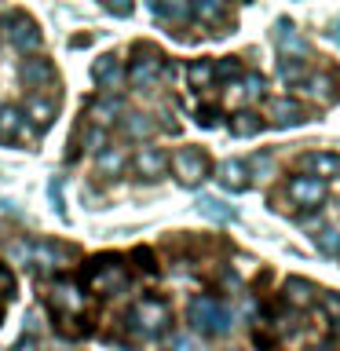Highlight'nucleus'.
<instances>
[{
    "instance_id": "1",
    "label": "nucleus",
    "mask_w": 340,
    "mask_h": 351,
    "mask_svg": "<svg viewBox=\"0 0 340 351\" xmlns=\"http://www.w3.org/2000/svg\"><path fill=\"white\" fill-rule=\"evenodd\" d=\"M186 318H191V326L205 337H223V333H230V326H234L230 307L223 300H216V296H194L191 307H186Z\"/></svg>"
},
{
    "instance_id": "2",
    "label": "nucleus",
    "mask_w": 340,
    "mask_h": 351,
    "mask_svg": "<svg viewBox=\"0 0 340 351\" xmlns=\"http://www.w3.org/2000/svg\"><path fill=\"white\" fill-rule=\"evenodd\" d=\"M128 318H132V329H136L139 337H158V333H165V326H169V307H165V300H158V296H143V300H136Z\"/></svg>"
},
{
    "instance_id": "3",
    "label": "nucleus",
    "mask_w": 340,
    "mask_h": 351,
    "mask_svg": "<svg viewBox=\"0 0 340 351\" xmlns=\"http://www.w3.org/2000/svg\"><path fill=\"white\" fill-rule=\"evenodd\" d=\"M172 172L180 176L183 186H197L208 176V158L197 147H183L172 154Z\"/></svg>"
},
{
    "instance_id": "4",
    "label": "nucleus",
    "mask_w": 340,
    "mask_h": 351,
    "mask_svg": "<svg viewBox=\"0 0 340 351\" xmlns=\"http://www.w3.org/2000/svg\"><path fill=\"white\" fill-rule=\"evenodd\" d=\"M4 37L15 44L19 51L40 48V29H37V22H33L29 15H22V11H11V15H4Z\"/></svg>"
},
{
    "instance_id": "5",
    "label": "nucleus",
    "mask_w": 340,
    "mask_h": 351,
    "mask_svg": "<svg viewBox=\"0 0 340 351\" xmlns=\"http://www.w3.org/2000/svg\"><path fill=\"white\" fill-rule=\"evenodd\" d=\"M285 194H289V202L296 208H318L326 202V183L322 180H311V176H293L289 186H285Z\"/></svg>"
},
{
    "instance_id": "6",
    "label": "nucleus",
    "mask_w": 340,
    "mask_h": 351,
    "mask_svg": "<svg viewBox=\"0 0 340 351\" xmlns=\"http://www.w3.org/2000/svg\"><path fill=\"white\" fill-rule=\"evenodd\" d=\"M161 70H165L161 55H158V51H150V48H139V55H136V59H132V66H128V84L150 88V84H158Z\"/></svg>"
},
{
    "instance_id": "7",
    "label": "nucleus",
    "mask_w": 340,
    "mask_h": 351,
    "mask_svg": "<svg viewBox=\"0 0 340 351\" xmlns=\"http://www.w3.org/2000/svg\"><path fill=\"white\" fill-rule=\"evenodd\" d=\"M26 252H29L33 271H40V274H51V271H59V267H66V263L73 260V249L55 245V241H40V245H33Z\"/></svg>"
},
{
    "instance_id": "8",
    "label": "nucleus",
    "mask_w": 340,
    "mask_h": 351,
    "mask_svg": "<svg viewBox=\"0 0 340 351\" xmlns=\"http://www.w3.org/2000/svg\"><path fill=\"white\" fill-rule=\"evenodd\" d=\"M88 282H92L95 293H117L121 285L128 282V271H125V263H117V260H103V263L95 260V267H92V274H88Z\"/></svg>"
},
{
    "instance_id": "9",
    "label": "nucleus",
    "mask_w": 340,
    "mask_h": 351,
    "mask_svg": "<svg viewBox=\"0 0 340 351\" xmlns=\"http://www.w3.org/2000/svg\"><path fill=\"white\" fill-rule=\"evenodd\" d=\"M48 304L59 315H77V311H84V293L77 282H55L48 293Z\"/></svg>"
},
{
    "instance_id": "10",
    "label": "nucleus",
    "mask_w": 340,
    "mask_h": 351,
    "mask_svg": "<svg viewBox=\"0 0 340 351\" xmlns=\"http://www.w3.org/2000/svg\"><path fill=\"white\" fill-rule=\"evenodd\" d=\"M300 169L304 176H311V180H329V176H340V154H326V150H311L300 158Z\"/></svg>"
},
{
    "instance_id": "11",
    "label": "nucleus",
    "mask_w": 340,
    "mask_h": 351,
    "mask_svg": "<svg viewBox=\"0 0 340 351\" xmlns=\"http://www.w3.org/2000/svg\"><path fill=\"white\" fill-rule=\"evenodd\" d=\"M267 117H271V125H278V128H289V125H304V106L296 103V99L289 95H278V99H271L267 103Z\"/></svg>"
},
{
    "instance_id": "12",
    "label": "nucleus",
    "mask_w": 340,
    "mask_h": 351,
    "mask_svg": "<svg viewBox=\"0 0 340 351\" xmlns=\"http://www.w3.org/2000/svg\"><path fill=\"white\" fill-rule=\"evenodd\" d=\"M132 165H136V172L143 176V180H158V176L169 169V158H165L161 147H139Z\"/></svg>"
},
{
    "instance_id": "13",
    "label": "nucleus",
    "mask_w": 340,
    "mask_h": 351,
    "mask_svg": "<svg viewBox=\"0 0 340 351\" xmlns=\"http://www.w3.org/2000/svg\"><path fill=\"white\" fill-rule=\"evenodd\" d=\"M92 77L99 81V88H106V92H117L121 81H125L121 59H117V55H103V59H95V66H92Z\"/></svg>"
},
{
    "instance_id": "14",
    "label": "nucleus",
    "mask_w": 340,
    "mask_h": 351,
    "mask_svg": "<svg viewBox=\"0 0 340 351\" xmlns=\"http://www.w3.org/2000/svg\"><path fill=\"white\" fill-rule=\"evenodd\" d=\"M216 176H219V183H223L227 191H234V194L249 186V165H245V161H238V158L223 161V165L216 169Z\"/></svg>"
},
{
    "instance_id": "15",
    "label": "nucleus",
    "mask_w": 340,
    "mask_h": 351,
    "mask_svg": "<svg viewBox=\"0 0 340 351\" xmlns=\"http://www.w3.org/2000/svg\"><path fill=\"white\" fill-rule=\"evenodd\" d=\"M274 40H278L282 51H289V59H304V55H307V40L293 29V22H278V29H274Z\"/></svg>"
},
{
    "instance_id": "16",
    "label": "nucleus",
    "mask_w": 340,
    "mask_h": 351,
    "mask_svg": "<svg viewBox=\"0 0 340 351\" xmlns=\"http://www.w3.org/2000/svg\"><path fill=\"white\" fill-rule=\"evenodd\" d=\"M318 300V289L307 278H289L285 282V304H293V307H311Z\"/></svg>"
},
{
    "instance_id": "17",
    "label": "nucleus",
    "mask_w": 340,
    "mask_h": 351,
    "mask_svg": "<svg viewBox=\"0 0 340 351\" xmlns=\"http://www.w3.org/2000/svg\"><path fill=\"white\" fill-rule=\"evenodd\" d=\"M22 81L29 88H40V84H51L55 81V70L48 59H26L22 62Z\"/></svg>"
},
{
    "instance_id": "18",
    "label": "nucleus",
    "mask_w": 340,
    "mask_h": 351,
    "mask_svg": "<svg viewBox=\"0 0 340 351\" xmlns=\"http://www.w3.org/2000/svg\"><path fill=\"white\" fill-rule=\"evenodd\" d=\"M15 136H29L26 117L15 106H0V139H15Z\"/></svg>"
},
{
    "instance_id": "19",
    "label": "nucleus",
    "mask_w": 340,
    "mask_h": 351,
    "mask_svg": "<svg viewBox=\"0 0 340 351\" xmlns=\"http://www.w3.org/2000/svg\"><path fill=\"white\" fill-rule=\"evenodd\" d=\"M117 117H125V110H121V99H99V103H92V121H95V128H106V125H114Z\"/></svg>"
},
{
    "instance_id": "20",
    "label": "nucleus",
    "mask_w": 340,
    "mask_h": 351,
    "mask_svg": "<svg viewBox=\"0 0 340 351\" xmlns=\"http://www.w3.org/2000/svg\"><path fill=\"white\" fill-rule=\"evenodd\" d=\"M186 81H191V88H208L216 81V73H212V59H197V62H191L186 66Z\"/></svg>"
},
{
    "instance_id": "21",
    "label": "nucleus",
    "mask_w": 340,
    "mask_h": 351,
    "mask_svg": "<svg viewBox=\"0 0 340 351\" xmlns=\"http://www.w3.org/2000/svg\"><path fill=\"white\" fill-rule=\"evenodd\" d=\"M260 128H263V121H260L256 114H249V110H238V114L230 117V132H234V136H241V139L256 136Z\"/></svg>"
},
{
    "instance_id": "22",
    "label": "nucleus",
    "mask_w": 340,
    "mask_h": 351,
    "mask_svg": "<svg viewBox=\"0 0 340 351\" xmlns=\"http://www.w3.org/2000/svg\"><path fill=\"white\" fill-rule=\"evenodd\" d=\"M197 213L216 219V223H230V219H234V208H227L223 202H216V197H202V202H197Z\"/></svg>"
},
{
    "instance_id": "23",
    "label": "nucleus",
    "mask_w": 340,
    "mask_h": 351,
    "mask_svg": "<svg viewBox=\"0 0 340 351\" xmlns=\"http://www.w3.org/2000/svg\"><path fill=\"white\" fill-rule=\"evenodd\" d=\"M26 110H29V121H33V125H48V121L55 117V103H51V99H40V95H29Z\"/></svg>"
},
{
    "instance_id": "24",
    "label": "nucleus",
    "mask_w": 340,
    "mask_h": 351,
    "mask_svg": "<svg viewBox=\"0 0 340 351\" xmlns=\"http://www.w3.org/2000/svg\"><path fill=\"white\" fill-rule=\"evenodd\" d=\"M238 99H241V103H256V99H263V77L260 73H245V77H241Z\"/></svg>"
},
{
    "instance_id": "25",
    "label": "nucleus",
    "mask_w": 340,
    "mask_h": 351,
    "mask_svg": "<svg viewBox=\"0 0 340 351\" xmlns=\"http://www.w3.org/2000/svg\"><path fill=\"white\" fill-rule=\"evenodd\" d=\"M315 245L326 252V256H340V230L337 227H326L315 234Z\"/></svg>"
},
{
    "instance_id": "26",
    "label": "nucleus",
    "mask_w": 340,
    "mask_h": 351,
    "mask_svg": "<svg viewBox=\"0 0 340 351\" xmlns=\"http://www.w3.org/2000/svg\"><path fill=\"white\" fill-rule=\"evenodd\" d=\"M150 11L158 19H175V22L191 19V4H183V0H180V4H165V0H158V4H150Z\"/></svg>"
},
{
    "instance_id": "27",
    "label": "nucleus",
    "mask_w": 340,
    "mask_h": 351,
    "mask_svg": "<svg viewBox=\"0 0 340 351\" xmlns=\"http://www.w3.org/2000/svg\"><path fill=\"white\" fill-rule=\"evenodd\" d=\"M125 132L132 139H143V136H150V132H154V121L147 114H128L125 117Z\"/></svg>"
},
{
    "instance_id": "28",
    "label": "nucleus",
    "mask_w": 340,
    "mask_h": 351,
    "mask_svg": "<svg viewBox=\"0 0 340 351\" xmlns=\"http://www.w3.org/2000/svg\"><path fill=\"white\" fill-rule=\"evenodd\" d=\"M307 92H311L315 99H333V77H329V73L307 77Z\"/></svg>"
},
{
    "instance_id": "29",
    "label": "nucleus",
    "mask_w": 340,
    "mask_h": 351,
    "mask_svg": "<svg viewBox=\"0 0 340 351\" xmlns=\"http://www.w3.org/2000/svg\"><path fill=\"white\" fill-rule=\"evenodd\" d=\"M84 150L103 154V150H106V132H103V128H88V132H84Z\"/></svg>"
},
{
    "instance_id": "30",
    "label": "nucleus",
    "mask_w": 340,
    "mask_h": 351,
    "mask_svg": "<svg viewBox=\"0 0 340 351\" xmlns=\"http://www.w3.org/2000/svg\"><path fill=\"white\" fill-rule=\"evenodd\" d=\"M278 73L285 77V81H300V77H304V62L300 59H282L278 62Z\"/></svg>"
},
{
    "instance_id": "31",
    "label": "nucleus",
    "mask_w": 340,
    "mask_h": 351,
    "mask_svg": "<svg viewBox=\"0 0 340 351\" xmlns=\"http://www.w3.org/2000/svg\"><path fill=\"white\" fill-rule=\"evenodd\" d=\"M191 15H197V19H205V22H216V19H223L227 11L219 8V4H208V0H205V4H197V8H191Z\"/></svg>"
},
{
    "instance_id": "32",
    "label": "nucleus",
    "mask_w": 340,
    "mask_h": 351,
    "mask_svg": "<svg viewBox=\"0 0 340 351\" xmlns=\"http://www.w3.org/2000/svg\"><path fill=\"white\" fill-rule=\"evenodd\" d=\"M212 73L223 77V81H230V77L241 73V66H238V59H223V62H212Z\"/></svg>"
},
{
    "instance_id": "33",
    "label": "nucleus",
    "mask_w": 340,
    "mask_h": 351,
    "mask_svg": "<svg viewBox=\"0 0 340 351\" xmlns=\"http://www.w3.org/2000/svg\"><path fill=\"white\" fill-rule=\"evenodd\" d=\"M318 296H322L326 315L333 318V322H340V296H337V293H329V289H326V293H318Z\"/></svg>"
},
{
    "instance_id": "34",
    "label": "nucleus",
    "mask_w": 340,
    "mask_h": 351,
    "mask_svg": "<svg viewBox=\"0 0 340 351\" xmlns=\"http://www.w3.org/2000/svg\"><path fill=\"white\" fill-rule=\"evenodd\" d=\"M172 351H202V344H197V337H191V333H175Z\"/></svg>"
},
{
    "instance_id": "35",
    "label": "nucleus",
    "mask_w": 340,
    "mask_h": 351,
    "mask_svg": "<svg viewBox=\"0 0 340 351\" xmlns=\"http://www.w3.org/2000/svg\"><path fill=\"white\" fill-rule=\"evenodd\" d=\"M99 165H103V169H110V172H117L121 169V154H99Z\"/></svg>"
},
{
    "instance_id": "36",
    "label": "nucleus",
    "mask_w": 340,
    "mask_h": 351,
    "mask_svg": "<svg viewBox=\"0 0 340 351\" xmlns=\"http://www.w3.org/2000/svg\"><path fill=\"white\" fill-rule=\"evenodd\" d=\"M252 169H256V172H267V169H271V158H267V154H260V158H252Z\"/></svg>"
},
{
    "instance_id": "37",
    "label": "nucleus",
    "mask_w": 340,
    "mask_h": 351,
    "mask_svg": "<svg viewBox=\"0 0 340 351\" xmlns=\"http://www.w3.org/2000/svg\"><path fill=\"white\" fill-rule=\"evenodd\" d=\"M136 260H139V267H143V271H154V263H150V252H147V249H139V252H136Z\"/></svg>"
},
{
    "instance_id": "38",
    "label": "nucleus",
    "mask_w": 340,
    "mask_h": 351,
    "mask_svg": "<svg viewBox=\"0 0 340 351\" xmlns=\"http://www.w3.org/2000/svg\"><path fill=\"white\" fill-rule=\"evenodd\" d=\"M197 125H216V114H212V110H202V114H197Z\"/></svg>"
},
{
    "instance_id": "39",
    "label": "nucleus",
    "mask_w": 340,
    "mask_h": 351,
    "mask_svg": "<svg viewBox=\"0 0 340 351\" xmlns=\"http://www.w3.org/2000/svg\"><path fill=\"white\" fill-rule=\"evenodd\" d=\"M4 293H11V274L0 267V296H4Z\"/></svg>"
},
{
    "instance_id": "40",
    "label": "nucleus",
    "mask_w": 340,
    "mask_h": 351,
    "mask_svg": "<svg viewBox=\"0 0 340 351\" xmlns=\"http://www.w3.org/2000/svg\"><path fill=\"white\" fill-rule=\"evenodd\" d=\"M15 351H29V340H22V344H19Z\"/></svg>"
},
{
    "instance_id": "41",
    "label": "nucleus",
    "mask_w": 340,
    "mask_h": 351,
    "mask_svg": "<svg viewBox=\"0 0 340 351\" xmlns=\"http://www.w3.org/2000/svg\"><path fill=\"white\" fill-rule=\"evenodd\" d=\"M333 40H340V22H337V26H333Z\"/></svg>"
},
{
    "instance_id": "42",
    "label": "nucleus",
    "mask_w": 340,
    "mask_h": 351,
    "mask_svg": "<svg viewBox=\"0 0 340 351\" xmlns=\"http://www.w3.org/2000/svg\"><path fill=\"white\" fill-rule=\"evenodd\" d=\"M333 337H337V340H340V322H337V326H333Z\"/></svg>"
},
{
    "instance_id": "43",
    "label": "nucleus",
    "mask_w": 340,
    "mask_h": 351,
    "mask_svg": "<svg viewBox=\"0 0 340 351\" xmlns=\"http://www.w3.org/2000/svg\"><path fill=\"white\" fill-rule=\"evenodd\" d=\"M315 351H333V348H315Z\"/></svg>"
}]
</instances>
